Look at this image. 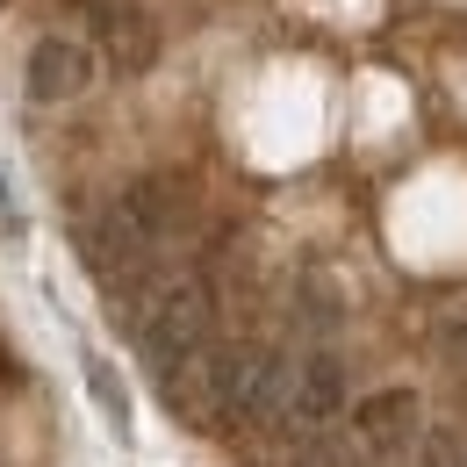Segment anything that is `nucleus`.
I'll list each match as a JSON object with an SVG mask.
<instances>
[{"mask_svg": "<svg viewBox=\"0 0 467 467\" xmlns=\"http://www.w3.org/2000/svg\"><path fill=\"white\" fill-rule=\"evenodd\" d=\"M94 44H79V36H44L36 51H29V101H44V109H58V101H79L87 87H94Z\"/></svg>", "mask_w": 467, "mask_h": 467, "instance_id": "4", "label": "nucleus"}, {"mask_svg": "<svg viewBox=\"0 0 467 467\" xmlns=\"http://www.w3.org/2000/svg\"><path fill=\"white\" fill-rule=\"evenodd\" d=\"M231 367H237V346L209 338L202 352H187V359H173L159 374V396H166V410L180 424L216 431V424H231Z\"/></svg>", "mask_w": 467, "mask_h": 467, "instance_id": "2", "label": "nucleus"}, {"mask_svg": "<svg viewBox=\"0 0 467 467\" xmlns=\"http://www.w3.org/2000/svg\"><path fill=\"white\" fill-rule=\"evenodd\" d=\"M87 389H94V403L109 410V424H116V431H130V403H122V381H116V367H109L101 352H87Z\"/></svg>", "mask_w": 467, "mask_h": 467, "instance_id": "7", "label": "nucleus"}, {"mask_svg": "<svg viewBox=\"0 0 467 467\" xmlns=\"http://www.w3.org/2000/svg\"><path fill=\"white\" fill-rule=\"evenodd\" d=\"M417 439H424V424H417V396L410 389H389V396L359 403V446L374 461H403Z\"/></svg>", "mask_w": 467, "mask_h": 467, "instance_id": "6", "label": "nucleus"}, {"mask_svg": "<svg viewBox=\"0 0 467 467\" xmlns=\"http://www.w3.org/2000/svg\"><path fill=\"white\" fill-rule=\"evenodd\" d=\"M0 231H15V194H7V173H0Z\"/></svg>", "mask_w": 467, "mask_h": 467, "instance_id": "10", "label": "nucleus"}, {"mask_svg": "<svg viewBox=\"0 0 467 467\" xmlns=\"http://www.w3.org/2000/svg\"><path fill=\"white\" fill-rule=\"evenodd\" d=\"M338 410H346V367H338V352H288V381H281L274 431H288V439H324Z\"/></svg>", "mask_w": 467, "mask_h": 467, "instance_id": "3", "label": "nucleus"}, {"mask_svg": "<svg viewBox=\"0 0 467 467\" xmlns=\"http://www.w3.org/2000/svg\"><path fill=\"white\" fill-rule=\"evenodd\" d=\"M15 389H22V367H15V352L0 346V396H15Z\"/></svg>", "mask_w": 467, "mask_h": 467, "instance_id": "9", "label": "nucleus"}, {"mask_svg": "<svg viewBox=\"0 0 467 467\" xmlns=\"http://www.w3.org/2000/svg\"><path fill=\"white\" fill-rule=\"evenodd\" d=\"M87 22H94V44L109 51L116 72H137L159 51V29H151V15L137 0H87Z\"/></svg>", "mask_w": 467, "mask_h": 467, "instance_id": "5", "label": "nucleus"}, {"mask_svg": "<svg viewBox=\"0 0 467 467\" xmlns=\"http://www.w3.org/2000/svg\"><path fill=\"white\" fill-rule=\"evenodd\" d=\"M295 467H367V461H359L352 446H331V439H309V453H302Z\"/></svg>", "mask_w": 467, "mask_h": 467, "instance_id": "8", "label": "nucleus"}, {"mask_svg": "<svg viewBox=\"0 0 467 467\" xmlns=\"http://www.w3.org/2000/svg\"><path fill=\"white\" fill-rule=\"evenodd\" d=\"M122 331L151 359V374H166L173 359L202 352L216 338V288H209V274H194V266L144 274L137 288L122 295Z\"/></svg>", "mask_w": 467, "mask_h": 467, "instance_id": "1", "label": "nucleus"}]
</instances>
